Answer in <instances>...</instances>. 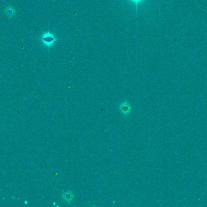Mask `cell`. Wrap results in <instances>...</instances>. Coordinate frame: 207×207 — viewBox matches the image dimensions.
Masks as SVG:
<instances>
[{"mask_svg":"<svg viewBox=\"0 0 207 207\" xmlns=\"http://www.w3.org/2000/svg\"><path fill=\"white\" fill-rule=\"evenodd\" d=\"M56 40H57L56 38L54 36V35L49 32L44 33L39 39V40L42 42V43L44 44L46 47H47V48H50V47H51L55 43Z\"/></svg>","mask_w":207,"mask_h":207,"instance_id":"obj_1","label":"cell"},{"mask_svg":"<svg viewBox=\"0 0 207 207\" xmlns=\"http://www.w3.org/2000/svg\"><path fill=\"white\" fill-rule=\"evenodd\" d=\"M119 109L120 110V111L121 112V113L124 114V115H127L130 113L131 110H132V108L130 104L128 103V102L127 100H125L124 103H121L119 106Z\"/></svg>","mask_w":207,"mask_h":207,"instance_id":"obj_2","label":"cell"},{"mask_svg":"<svg viewBox=\"0 0 207 207\" xmlns=\"http://www.w3.org/2000/svg\"><path fill=\"white\" fill-rule=\"evenodd\" d=\"M62 197V199L64 201H66V202H67V203L70 204V203H71L72 199H73L74 194L72 192H71L70 191H66L63 193Z\"/></svg>","mask_w":207,"mask_h":207,"instance_id":"obj_3","label":"cell"},{"mask_svg":"<svg viewBox=\"0 0 207 207\" xmlns=\"http://www.w3.org/2000/svg\"><path fill=\"white\" fill-rule=\"evenodd\" d=\"M15 9L12 6H7L6 8L5 9L4 12L9 17H12L14 16L15 14Z\"/></svg>","mask_w":207,"mask_h":207,"instance_id":"obj_4","label":"cell"},{"mask_svg":"<svg viewBox=\"0 0 207 207\" xmlns=\"http://www.w3.org/2000/svg\"><path fill=\"white\" fill-rule=\"evenodd\" d=\"M132 1H133V2H134V3H135V4H136V9H137L138 4L139 2H140V1H142V0H132Z\"/></svg>","mask_w":207,"mask_h":207,"instance_id":"obj_5","label":"cell"}]
</instances>
